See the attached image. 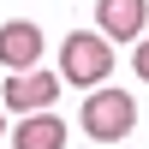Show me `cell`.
Masks as SVG:
<instances>
[{
	"mask_svg": "<svg viewBox=\"0 0 149 149\" xmlns=\"http://www.w3.org/2000/svg\"><path fill=\"white\" fill-rule=\"evenodd\" d=\"M107 72H113V42L102 30H72L60 42V84L95 90V84H107Z\"/></svg>",
	"mask_w": 149,
	"mask_h": 149,
	"instance_id": "1",
	"label": "cell"
},
{
	"mask_svg": "<svg viewBox=\"0 0 149 149\" xmlns=\"http://www.w3.org/2000/svg\"><path fill=\"white\" fill-rule=\"evenodd\" d=\"M78 125L90 131L95 143H119V137H131V125H137V102H131L125 90L95 84L90 102H84V113H78Z\"/></svg>",
	"mask_w": 149,
	"mask_h": 149,
	"instance_id": "2",
	"label": "cell"
},
{
	"mask_svg": "<svg viewBox=\"0 0 149 149\" xmlns=\"http://www.w3.org/2000/svg\"><path fill=\"white\" fill-rule=\"evenodd\" d=\"M54 95H60V78H54V72L24 66V72L6 78V95H0V102H6L12 113H36V107H54Z\"/></svg>",
	"mask_w": 149,
	"mask_h": 149,
	"instance_id": "3",
	"label": "cell"
},
{
	"mask_svg": "<svg viewBox=\"0 0 149 149\" xmlns=\"http://www.w3.org/2000/svg\"><path fill=\"white\" fill-rule=\"evenodd\" d=\"M95 24L107 42H137L149 24V0H95Z\"/></svg>",
	"mask_w": 149,
	"mask_h": 149,
	"instance_id": "4",
	"label": "cell"
},
{
	"mask_svg": "<svg viewBox=\"0 0 149 149\" xmlns=\"http://www.w3.org/2000/svg\"><path fill=\"white\" fill-rule=\"evenodd\" d=\"M36 60H42V24H30V18L0 24V66L24 72V66H36Z\"/></svg>",
	"mask_w": 149,
	"mask_h": 149,
	"instance_id": "5",
	"label": "cell"
},
{
	"mask_svg": "<svg viewBox=\"0 0 149 149\" xmlns=\"http://www.w3.org/2000/svg\"><path fill=\"white\" fill-rule=\"evenodd\" d=\"M12 149H66V119H54V107H36L12 125Z\"/></svg>",
	"mask_w": 149,
	"mask_h": 149,
	"instance_id": "6",
	"label": "cell"
},
{
	"mask_svg": "<svg viewBox=\"0 0 149 149\" xmlns=\"http://www.w3.org/2000/svg\"><path fill=\"white\" fill-rule=\"evenodd\" d=\"M131 72L149 84V36H137V48H131Z\"/></svg>",
	"mask_w": 149,
	"mask_h": 149,
	"instance_id": "7",
	"label": "cell"
},
{
	"mask_svg": "<svg viewBox=\"0 0 149 149\" xmlns=\"http://www.w3.org/2000/svg\"><path fill=\"white\" fill-rule=\"evenodd\" d=\"M0 131H6V113H0Z\"/></svg>",
	"mask_w": 149,
	"mask_h": 149,
	"instance_id": "8",
	"label": "cell"
}]
</instances>
